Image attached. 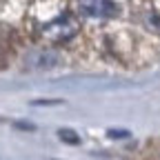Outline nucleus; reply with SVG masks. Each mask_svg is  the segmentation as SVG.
<instances>
[{
  "mask_svg": "<svg viewBox=\"0 0 160 160\" xmlns=\"http://www.w3.org/2000/svg\"><path fill=\"white\" fill-rule=\"evenodd\" d=\"M109 136H113V138H127L129 133L127 131H109Z\"/></svg>",
  "mask_w": 160,
  "mask_h": 160,
  "instance_id": "obj_5",
  "label": "nucleus"
},
{
  "mask_svg": "<svg viewBox=\"0 0 160 160\" xmlns=\"http://www.w3.org/2000/svg\"><path fill=\"white\" fill-rule=\"evenodd\" d=\"M78 9L89 18H109L116 13L113 0H78Z\"/></svg>",
  "mask_w": 160,
  "mask_h": 160,
  "instance_id": "obj_2",
  "label": "nucleus"
},
{
  "mask_svg": "<svg viewBox=\"0 0 160 160\" xmlns=\"http://www.w3.org/2000/svg\"><path fill=\"white\" fill-rule=\"evenodd\" d=\"M60 138H62L65 140V142H78V136L73 133V131H67V129H62V131H60Z\"/></svg>",
  "mask_w": 160,
  "mask_h": 160,
  "instance_id": "obj_4",
  "label": "nucleus"
},
{
  "mask_svg": "<svg viewBox=\"0 0 160 160\" xmlns=\"http://www.w3.org/2000/svg\"><path fill=\"white\" fill-rule=\"evenodd\" d=\"M27 62H29L31 67H38V69H49V67L58 65V56H56V51L40 49V51H33V53L27 58Z\"/></svg>",
  "mask_w": 160,
  "mask_h": 160,
  "instance_id": "obj_3",
  "label": "nucleus"
},
{
  "mask_svg": "<svg viewBox=\"0 0 160 160\" xmlns=\"http://www.w3.org/2000/svg\"><path fill=\"white\" fill-rule=\"evenodd\" d=\"M78 29V22L71 18V16H60L56 20H51V22L45 27V38L49 40V42H65V40H69Z\"/></svg>",
  "mask_w": 160,
  "mask_h": 160,
  "instance_id": "obj_1",
  "label": "nucleus"
}]
</instances>
